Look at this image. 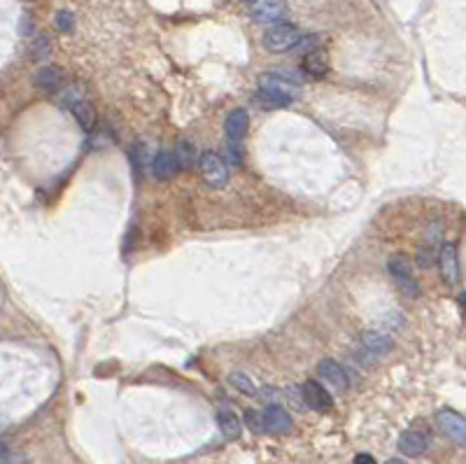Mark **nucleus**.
<instances>
[{"instance_id": "nucleus-9", "label": "nucleus", "mask_w": 466, "mask_h": 464, "mask_svg": "<svg viewBox=\"0 0 466 464\" xmlns=\"http://www.w3.org/2000/svg\"><path fill=\"white\" fill-rule=\"evenodd\" d=\"M438 268H441V276H443L448 285L460 283V259H457V247L453 243H445L443 247H441Z\"/></svg>"}, {"instance_id": "nucleus-2", "label": "nucleus", "mask_w": 466, "mask_h": 464, "mask_svg": "<svg viewBox=\"0 0 466 464\" xmlns=\"http://www.w3.org/2000/svg\"><path fill=\"white\" fill-rule=\"evenodd\" d=\"M198 168H200V175H203V180L208 182L210 187L215 189H222L227 187L229 182V166L224 164V159L217 154V152H203L198 159Z\"/></svg>"}, {"instance_id": "nucleus-17", "label": "nucleus", "mask_w": 466, "mask_h": 464, "mask_svg": "<svg viewBox=\"0 0 466 464\" xmlns=\"http://www.w3.org/2000/svg\"><path fill=\"white\" fill-rule=\"evenodd\" d=\"M33 84L38 86L40 91H47V94H56L61 89L63 84V75L59 68H42L40 73L33 77Z\"/></svg>"}, {"instance_id": "nucleus-19", "label": "nucleus", "mask_w": 466, "mask_h": 464, "mask_svg": "<svg viewBox=\"0 0 466 464\" xmlns=\"http://www.w3.org/2000/svg\"><path fill=\"white\" fill-rule=\"evenodd\" d=\"M175 152V159H178V166L180 171H191L196 164H198V157H196V145L191 140H180L178 147L173 149Z\"/></svg>"}, {"instance_id": "nucleus-13", "label": "nucleus", "mask_w": 466, "mask_h": 464, "mask_svg": "<svg viewBox=\"0 0 466 464\" xmlns=\"http://www.w3.org/2000/svg\"><path fill=\"white\" fill-rule=\"evenodd\" d=\"M427 448H429V438L420 429H406L399 438V451L408 455V458H420V455L427 453Z\"/></svg>"}, {"instance_id": "nucleus-25", "label": "nucleus", "mask_w": 466, "mask_h": 464, "mask_svg": "<svg viewBox=\"0 0 466 464\" xmlns=\"http://www.w3.org/2000/svg\"><path fill=\"white\" fill-rule=\"evenodd\" d=\"M0 464H12L10 448H7L5 443H0Z\"/></svg>"}, {"instance_id": "nucleus-23", "label": "nucleus", "mask_w": 466, "mask_h": 464, "mask_svg": "<svg viewBox=\"0 0 466 464\" xmlns=\"http://www.w3.org/2000/svg\"><path fill=\"white\" fill-rule=\"evenodd\" d=\"M56 28L59 30H70L72 28V14L70 12H59L56 14Z\"/></svg>"}, {"instance_id": "nucleus-10", "label": "nucleus", "mask_w": 466, "mask_h": 464, "mask_svg": "<svg viewBox=\"0 0 466 464\" xmlns=\"http://www.w3.org/2000/svg\"><path fill=\"white\" fill-rule=\"evenodd\" d=\"M317 375L339 392H345L350 385L348 373H345L343 366L339 362H334V359H322V362L317 364Z\"/></svg>"}, {"instance_id": "nucleus-18", "label": "nucleus", "mask_w": 466, "mask_h": 464, "mask_svg": "<svg viewBox=\"0 0 466 464\" xmlns=\"http://www.w3.org/2000/svg\"><path fill=\"white\" fill-rule=\"evenodd\" d=\"M70 112H72V117H75V122L82 126L84 131H93V126H96V110H93V106H91L89 101L82 98V101L72 103Z\"/></svg>"}, {"instance_id": "nucleus-16", "label": "nucleus", "mask_w": 466, "mask_h": 464, "mask_svg": "<svg viewBox=\"0 0 466 464\" xmlns=\"http://www.w3.org/2000/svg\"><path fill=\"white\" fill-rule=\"evenodd\" d=\"M361 346H364V350L368 355H385L392 350V339L387 334H380V332H366L364 336H361Z\"/></svg>"}, {"instance_id": "nucleus-27", "label": "nucleus", "mask_w": 466, "mask_h": 464, "mask_svg": "<svg viewBox=\"0 0 466 464\" xmlns=\"http://www.w3.org/2000/svg\"><path fill=\"white\" fill-rule=\"evenodd\" d=\"M243 3H247V5H252V3H254V0H243Z\"/></svg>"}, {"instance_id": "nucleus-7", "label": "nucleus", "mask_w": 466, "mask_h": 464, "mask_svg": "<svg viewBox=\"0 0 466 464\" xmlns=\"http://www.w3.org/2000/svg\"><path fill=\"white\" fill-rule=\"evenodd\" d=\"M261 420H263V434H287L292 429V418L278 404H268L261 411Z\"/></svg>"}, {"instance_id": "nucleus-20", "label": "nucleus", "mask_w": 466, "mask_h": 464, "mask_svg": "<svg viewBox=\"0 0 466 464\" xmlns=\"http://www.w3.org/2000/svg\"><path fill=\"white\" fill-rule=\"evenodd\" d=\"M231 385L236 387V390H240L243 395H247V397H256V385L254 383L247 378L245 373H231Z\"/></svg>"}, {"instance_id": "nucleus-22", "label": "nucleus", "mask_w": 466, "mask_h": 464, "mask_svg": "<svg viewBox=\"0 0 466 464\" xmlns=\"http://www.w3.org/2000/svg\"><path fill=\"white\" fill-rule=\"evenodd\" d=\"M33 56L40 61V59H47L50 56V43H47V38H40L35 47H33Z\"/></svg>"}, {"instance_id": "nucleus-4", "label": "nucleus", "mask_w": 466, "mask_h": 464, "mask_svg": "<svg viewBox=\"0 0 466 464\" xmlns=\"http://www.w3.org/2000/svg\"><path fill=\"white\" fill-rule=\"evenodd\" d=\"M259 89L261 91H271V94H278L283 96V98H289V101H296L299 98V82H296L294 77H289L287 73H266L259 77Z\"/></svg>"}, {"instance_id": "nucleus-24", "label": "nucleus", "mask_w": 466, "mask_h": 464, "mask_svg": "<svg viewBox=\"0 0 466 464\" xmlns=\"http://www.w3.org/2000/svg\"><path fill=\"white\" fill-rule=\"evenodd\" d=\"M352 464H377V462H375L373 455H368V453H359Z\"/></svg>"}, {"instance_id": "nucleus-12", "label": "nucleus", "mask_w": 466, "mask_h": 464, "mask_svg": "<svg viewBox=\"0 0 466 464\" xmlns=\"http://www.w3.org/2000/svg\"><path fill=\"white\" fill-rule=\"evenodd\" d=\"M180 173V166H178V159H175V152L173 149H161L157 152L154 162H152V175L157 180H173L175 175Z\"/></svg>"}, {"instance_id": "nucleus-1", "label": "nucleus", "mask_w": 466, "mask_h": 464, "mask_svg": "<svg viewBox=\"0 0 466 464\" xmlns=\"http://www.w3.org/2000/svg\"><path fill=\"white\" fill-rule=\"evenodd\" d=\"M301 40H303L301 30L296 28L294 23H278V26H273L268 33L263 35V47L273 54H283V52L294 50V47H299Z\"/></svg>"}, {"instance_id": "nucleus-11", "label": "nucleus", "mask_w": 466, "mask_h": 464, "mask_svg": "<svg viewBox=\"0 0 466 464\" xmlns=\"http://www.w3.org/2000/svg\"><path fill=\"white\" fill-rule=\"evenodd\" d=\"M247 126H250V115H247V110H243V108L233 110L227 117V124H224L229 145H240V140H243L245 133H247Z\"/></svg>"}, {"instance_id": "nucleus-6", "label": "nucleus", "mask_w": 466, "mask_h": 464, "mask_svg": "<svg viewBox=\"0 0 466 464\" xmlns=\"http://www.w3.org/2000/svg\"><path fill=\"white\" fill-rule=\"evenodd\" d=\"M436 422H438V429L443 431L450 441H455L457 446H464V441H466V422H464V418L460 413L443 409V411H438Z\"/></svg>"}, {"instance_id": "nucleus-8", "label": "nucleus", "mask_w": 466, "mask_h": 464, "mask_svg": "<svg viewBox=\"0 0 466 464\" xmlns=\"http://www.w3.org/2000/svg\"><path fill=\"white\" fill-rule=\"evenodd\" d=\"M250 10L256 23H273L280 21L287 14V3L285 0H254Z\"/></svg>"}, {"instance_id": "nucleus-5", "label": "nucleus", "mask_w": 466, "mask_h": 464, "mask_svg": "<svg viewBox=\"0 0 466 464\" xmlns=\"http://www.w3.org/2000/svg\"><path fill=\"white\" fill-rule=\"evenodd\" d=\"M301 397H303L305 406L312 409V411L324 413V411L334 409V397L329 395V390L319 380H305V385L301 390Z\"/></svg>"}, {"instance_id": "nucleus-15", "label": "nucleus", "mask_w": 466, "mask_h": 464, "mask_svg": "<svg viewBox=\"0 0 466 464\" xmlns=\"http://www.w3.org/2000/svg\"><path fill=\"white\" fill-rule=\"evenodd\" d=\"M217 425H220L224 438H229V441H236V438H240V434H243V425H240L238 415L231 409H222L217 413Z\"/></svg>"}, {"instance_id": "nucleus-14", "label": "nucleus", "mask_w": 466, "mask_h": 464, "mask_svg": "<svg viewBox=\"0 0 466 464\" xmlns=\"http://www.w3.org/2000/svg\"><path fill=\"white\" fill-rule=\"evenodd\" d=\"M303 73L312 79H322L329 73V54L324 50H310L303 56Z\"/></svg>"}, {"instance_id": "nucleus-21", "label": "nucleus", "mask_w": 466, "mask_h": 464, "mask_svg": "<svg viewBox=\"0 0 466 464\" xmlns=\"http://www.w3.org/2000/svg\"><path fill=\"white\" fill-rule=\"evenodd\" d=\"M245 422L254 434H263V420H261V411H245Z\"/></svg>"}, {"instance_id": "nucleus-3", "label": "nucleus", "mask_w": 466, "mask_h": 464, "mask_svg": "<svg viewBox=\"0 0 466 464\" xmlns=\"http://www.w3.org/2000/svg\"><path fill=\"white\" fill-rule=\"evenodd\" d=\"M387 271L390 276L394 278V283L399 285V290L408 294V297H417L420 287H417V280L413 276V266H411V259L406 254H394L390 261H387Z\"/></svg>"}, {"instance_id": "nucleus-26", "label": "nucleus", "mask_w": 466, "mask_h": 464, "mask_svg": "<svg viewBox=\"0 0 466 464\" xmlns=\"http://www.w3.org/2000/svg\"><path fill=\"white\" fill-rule=\"evenodd\" d=\"M385 464H406L404 460H390V462H385Z\"/></svg>"}]
</instances>
